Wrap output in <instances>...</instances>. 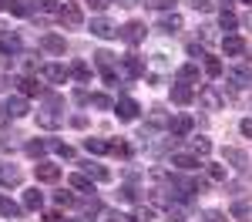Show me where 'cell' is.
<instances>
[{
  "label": "cell",
  "mask_w": 252,
  "mask_h": 222,
  "mask_svg": "<svg viewBox=\"0 0 252 222\" xmlns=\"http://www.w3.org/2000/svg\"><path fill=\"white\" fill-rule=\"evenodd\" d=\"M94 64H97V71H101V78L115 88V84H118V61H115V54H111V51H97Z\"/></svg>",
  "instance_id": "obj_1"
},
{
  "label": "cell",
  "mask_w": 252,
  "mask_h": 222,
  "mask_svg": "<svg viewBox=\"0 0 252 222\" xmlns=\"http://www.w3.org/2000/svg\"><path fill=\"white\" fill-rule=\"evenodd\" d=\"M198 101H202V108H209V111H222L225 108V95L215 88V84H209V88H202V95H198Z\"/></svg>",
  "instance_id": "obj_2"
},
{
  "label": "cell",
  "mask_w": 252,
  "mask_h": 222,
  "mask_svg": "<svg viewBox=\"0 0 252 222\" xmlns=\"http://www.w3.org/2000/svg\"><path fill=\"white\" fill-rule=\"evenodd\" d=\"M91 34L101 37V40H111V37H118V27L108 17H94V20H91Z\"/></svg>",
  "instance_id": "obj_3"
},
{
  "label": "cell",
  "mask_w": 252,
  "mask_h": 222,
  "mask_svg": "<svg viewBox=\"0 0 252 222\" xmlns=\"http://www.w3.org/2000/svg\"><path fill=\"white\" fill-rule=\"evenodd\" d=\"M40 74L51 81V84H64V81L71 78V71L64 64H40Z\"/></svg>",
  "instance_id": "obj_4"
},
{
  "label": "cell",
  "mask_w": 252,
  "mask_h": 222,
  "mask_svg": "<svg viewBox=\"0 0 252 222\" xmlns=\"http://www.w3.org/2000/svg\"><path fill=\"white\" fill-rule=\"evenodd\" d=\"M121 71H125L128 78H145V61L138 58V54H125V58H121Z\"/></svg>",
  "instance_id": "obj_5"
},
{
  "label": "cell",
  "mask_w": 252,
  "mask_h": 222,
  "mask_svg": "<svg viewBox=\"0 0 252 222\" xmlns=\"http://www.w3.org/2000/svg\"><path fill=\"white\" fill-rule=\"evenodd\" d=\"M118 37L125 40V44H138V40H145V24H138V20L125 24V27L118 31Z\"/></svg>",
  "instance_id": "obj_6"
},
{
  "label": "cell",
  "mask_w": 252,
  "mask_h": 222,
  "mask_svg": "<svg viewBox=\"0 0 252 222\" xmlns=\"http://www.w3.org/2000/svg\"><path fill=\"white\" fill-rule=\"evenodd\" d=\"M40 51H47V54H64V51H67V40L61 37V34H44V37H40Z\"/></svg>",
  "instance_id": "obj_7"
},
{
  "label": "cell",
  "mask_w": 252,
  "mask_h": 222,
  "mask_svg": "<svg viewBox=\"0 0 252 222\" xmlns=\"http://www.w3.org/2000/svg\"><path fill=\"white\" fill-rule=\"evenodd\" d=\"M58 17H61V24H67V27H81L84 14H81V7H78V3H64Z\"/></svg>",
  "instance_id": "obj_8"
},
{
  "label": "cell",
  "mask_w": 252,
  "mask_h": 222,
  "mask_svg": "<svg viewBox=\"0 0 252 222\" xmlns=\"http://www.w3.org/2000/svg\"><path fill=\"white\" fill-rule=\"evenodd\" d=\"M138 111H141V108H138V101H131V98H121V101L115 104V115H118L121 121H135Z\"/></svg>",
  "instance_id": "obj_9"
},
{
  "label": "cell",
  "mask_w": 252,
  "mask_h": 222,
  "mask_svg": "<svg viewBox=\"0 0 252 222\" xmlns=\"http://www.w3.org/2000/svg\"><path fill=\"white\" fill-rule=\"evenodd\" d=\"M61 121H64V115H58V108L51 104V108H44V111H37V125L40 128H61Z\"/></svg>",
  "instance_id": "obj_10"
},
{
  "label": "cell",
  "mask_w": 252,
  "mask_h": 222,
  "mask_svg": "<svg viewBox=\"0 0 252 222\" xmlns=\"http://www.w3.org/2000/svg\"><path fill=\"white\" fill-rule=\"evenodd\" d=\"M158 27H161L165 34H178V31H182V14H175V10H165V14L158 17Z\"/></svg>",
  "instance_id": "obj_11"
},
{
  "label": "cell",
  "mask_w": 252,
  "mask_h": 222,
  "mask_svg": "<svg viewBox=\"0 0 252 222\" xmlns=\"http://www.w3.org/2000/svg\"><path fill=\"white\" fill-rule=\"evenodd\" d=\"M192 98H195V88H192V84H185V81L172 84V101H175V104H192Z\"/></svg>",
  "instance_id": "obj_12"
},
{
  "label": "cell",
  "mask_w": 252,
  "mask_h": 222,
  "mask_svg": "<svg viewBox=\"0 0 252 222\" xmlns=\"http://www.w3.org/2000/svg\"><path fill=\"white\" fill-rule=\"evenodd\" d=\"M192 128H195V118H189V115H178V118H172V125H168V131H172L175 138H185Z\"/></svg>",
  "instance_id": "obj_13"
},
{
  "label": "cell",
  "mask_w": 252,
  "mask_h": 222,
  "mask_svg": "<svg viewBox=\"0 0 252 222\" xmlns=\"http://www.w3.org/2000/svg\"><path fill=\"white\" fill-rule=\"evenodd\" d=\"M172 165H178L182 172H195V168H202V165H198V155H192V152H175Z\"/></svg>",
  "instance_id": "obj_14"
},
{
  "label": "cell",
  "mask_w": 252,
  "mask_h": 222,
  "mask_svg": "<svg viewBox=\"0 0 252 222\" xmlns=\"http://www.w3.org/2000/svg\"><path fill=\"white\" fill-rule=\"evenodd\" d=\"M222 159L229 161L232 168H239V172H246V168H249V159H246V152H242V148H225V152H222Z\"/></svg>",
  "instance_id": "obj_15"
},
{
  "label": "cell",
  "mask_w": 252,
  "mask_h": 222,
  "mask_svg": "<svg viewBox=\"0 0 252 222\" xmlns=\"http://www.w3.org/2000/svg\"><path fill=\"white\" fill-rule=\"evenodd\" d=\"M34 175H37L40 182H58L61 179V168H58V165H51V161H37V165H34Z\"/></svg>",
  "instance_id": "obj_16"
},
{
  "label": "cell",
  "mask_w": 252,
  "mask_h": 222,
  "mask_svg": "<svg viewBox=\"0 0 252 222\" xmlns=\"http://www.w3.org/2000/svg\"><path fill=\"white\" fill-rule=\"evenodd\" d=\"M81 168H84L88 179H94V182H108L111 179V172H108L104 165H97V161H81Z\"/></svg>",
  "instance_id": "obj_17"
},
{
  "label": "cell",
  "mask_w": 252,
  "mask_h": 222,
  "mask_svg": "<svg viewBox=\"0 0 252 222\" xmlns=\"http://www.w3.org/2000/svg\"><path fill=\"white\" fill-rule=\"evenodd\" d=\"M0 185H20V168L17 165H7V161H0Z\"/></svg>",
  "instance_id": "obj_18"
},
{
  "label": "cell",
  "mask_w": 252,
  "mask_h": 222,
  "mask_svg": "<svg viewBox=\"0 0 252 222\" xmlns=\"http://www.w3.org/2000/svg\"><path fill=\"white\" fill-rule=\"evenodd\" d=\"M229 84H232V88H249L252 84V71L249 67H232V71H229Z\"/></svg>",
  "instance_id": "obj_19"
},
{
  "label": "cell",
  "mask_w": 252,
  "mask_h": 222,
  "mask_svg": "<svg viewBox=\"0 0 252 222\" xmlns=\"http://www.w3.org/2000/svg\"><path fill=\"white\" fill-rule=\"evenodd\" d=\"M222 47H225V54H232V58L246 54V40L235 37V34H225V37H222Z\"/></svg>",
  "instance_id": "obj_20"
},
{
  "label": "cell",
  "mask_w": 252,
  "mask_h": 222,
  "mask_svg": "<svg viewBox=\"0 0 252 222\" xmlns=\"http://www.w3.org/2000/svg\"><path fill=\"white\" fill-rule=\"evenodd\" d=\"M84 148L91 155H111V141H104V138H84Z\"/></svg>",
  "instance_id": "obj_21"
},
{
  "label": "cell",
  "mask_w": 252,
  "mask_h": 222,
  "mask_svg": "<svg viewBox=\"0 0 252 222\" xmlns=\"http://www.w3.org/2000/svg\"><path fill=\"white\" fill-rule=\"evenodd\" d=\"M0 216H3V219H17V216H20V205L10 199V195H0Z\"/></svg>",
  "instance_id": "obj_22"
},
{
  "label": "cell",
  "mask_w": 252,
  "mask_h": 222,
  "mask_svg": "<svg viewBox=\"0 0 252 222\" xmlns=\"http://www.w3.org/2000/svg\"><path fill=\"white\" fill-rule=\"evenodd\" d=\"M14 84L20 88V95H27V98H31V95H44V84H37L34 78H20V81H14Z\"/></svg>",
  "instance_id": "obj_23"
},
{
  "label": "cell",
  "mask_w": 252,
  "mask_h": 222,
  "mask_svg": "<svg viewBox=\"0 0 252 222\" xmlns=\"http://www.w3.org/2000/svg\"><path fill=\"white\" fill-rule=\"evenodd\" d=\"M20 51V37L17 34H7V37H0V58H7V54H17Z\"/></svg>",
  "instance_id": "obj_24"
},
{
  "label": "cell",
  "mask_w": 252,
  "mask_h": 222,
  "mask_svg": "<svg viewBox=\"0 0 252 222\" xmlns=\"http://www.w3.org/2000/svg\"><path fill=\"white\" fill-rule=\"evenodd\" d=\"M178 81H185V84H195V81H198V64H195V61L182 64V67H178Z\"/></svg>",
  "instance_id": "obj_25"
},
{
  "label": "cell",
  "mask_w": 252,
  "mask_h": 222,
  "mask_svg": "<svg viewBox=\"0 0 252 222\" xmlns=\"http://www.w3.org/2000/svg\"><path fill=\"white\" fill-rule=\"evenodd\" d=\"M10 14H17V17H31L34 14V3L31 0H10V7H7Z\"/></svg>",
  "instance_id": "obj_26"
},
{
  "label": "cell",
  "mask_w": 252,
  "mask_h": 222,
  "mask_svg": "<svg viewBox=\"0 0 252 222\" xmlns=\"http://www.w3.org/2000/svg\"><path fill=\"white\" fill-rule=\"evenodd\" d=\"M205 175H209V182H225L229 179V168L225 165H205Z\"/></svg>",
  "instance_id": "obj_27"
},
{
  "label": "cell",
  "mask_w": 252,
  "mask_h": 222,
  "mask_svg": "<svg viewBox=\"0 0 252 222\" xmlns=\"http://www.w3.org/2000/svg\"><path fill=\"white\" fill-rule=\"evenodd\" d=\"M7 108H10V115H14V118H24V115L31 111L24 98H7Z\"/></svg>",
  "instance_id": "obj_28"
},
{
  "label": "cell",
  "mask_w": 252,
  "mask_h": 222,
  "mask_svg": "<svg viewBox=\"0 0 252 222\" xmlns=\"http://www.w3.org/2000/svg\"><path fill=\"white\" fill-rule=\"evenodd\" d=\"M71 189H78V192H94V185H91V179H88L84 172L71 175Z\"/></svg>",
  "instance_id": "obj_29"
},
{
  "label": "cell",
  "mask_w": 252,
  "mask_h": 222,
  "mask_svg": "<svg viewBox=\"0 0 252 222\" xmlns=\"http://www.w3.org/2000/svg\"><path fill=\"white\" fill-rule=\"evenodd\" d=\"M71 78H78V81H91V67H88L84 61H74V64H71Z\"/></svg>",
  "instance_id": "obj_30"
},
{
  "label": "cell",
  "mask_w": 252,
  "mask_h": 222,
  "mask_svg": "<svg viewBox=\"0 0 252 222\" xmlns=\"http://www.w3.org/2000/svg\"><path fill=\"white\" fill-rule=\"evenodd\" d=\"M88 104H91V108H101V111H115V101L108 98V95H91Z\"/></svg>",
  "instance_id": "obj_31"
},
{
  "label": "cell",
  "mask_w": 252,
  "mask_h": 222,
  "mask_svg": "<svg viewBox=\"0 0 252 222\" xmlns=\"http://www.w3.org/2000/svg\"><path fill=\"white\" fill-rule=\"evenodd\" d=\"M47 148H51V145H47V141H27V145H24V152H27V155H31V159H40V155H44V152H47Z\"/></svg>",
  "instance_id": "obj_32"
},
{
  "label": "cell",
  "mask_w": 252,
  "mask_h": 222,
  "mask_svg": "<svg viewBox=\"0 0 252 222\" xmlns=\"http://www.w3.org/2000/svg\"><path fill=\"white\" fill-rule=\"evenodd\" d=\"M189 145H192V155H209L212 152V141L209 138H192Z\"/></svg>",
  "instance_id": "obj_33"
},
{
  "label": "cell",
  "mask_w": 252,
  "mask_h": 222,
  "mask_svg": "<svg viewBox=\"0 0 252 222\" xmlns=\"http://www.w3.org/2000/svg\"><path fill=\"white\" fill-rule=\"evenodd\" d=\"M219 24H222V31H235L239 27V17H235L232 10H222L219 14Z\"/></svg>",
  "instance_id": "obj_34"
},
{
  "label": "cell",
  "mask_w": 252,
  "mask_h": 222,
  "mask_svg": "<svg viewBox=\"0 0 252 222\" xmlns=\"http://www.w3.org/2000/svg\"><path fill=\"white\" fill-rule=\"evenodd\" d=\"M24 205L27 209H40L44 205V195H40L37 189H31V192H24Z\"/></svg>",
  "instance_id": "obj_35"
},
{
  "label": "cell",
  "mask_w": 252,
  "mask_h": 222,
  "mask_svg": "<svg viewBox=\"0 0 252 222\" xmlns=\"http://www.w3.org/2000/svg\"><path fill=\"white\" fill-rule=\"evenodd\" d=\"M81 212L84 216H94V212H101V202L91 195V199H81Z\"/></svg>",
  "instance_id": "obj_36"
},
{
  "label": "cell",
  "mask_w": 252,
  "mask_h": 222,
  "mask_svg": "<svg viewBox=\"0 0 252 222\" xmlns=\"http://www.w3.org/2000/svg\"><path fill=\"white\" fill-rule=\"evenodd\" d=\"M205 74H209V78H219V74H222V61L219 58H205Z\"/></svg>",
  "instance_id": "obj_37"
},
{
  "label": "cell",
  "mask_w": 252,
  "mask_h": 222,
  "mask_svg": "<svg viewBox=\"0 0 252 222\" xmlns=\"http://www.w3.org/2000/svg\"><path fill=\"white\" fill-rule=\"evenodd\" d=\"M47 145L58 152L61 159H74V148H71V145H64V141H47Z\"/></svg>",
  "instance_id": "obj_38"
},
{
  "label": "cell",
  "mask_w": 252,
  "mask_h": 222,
  "mask_svg": "<svg viewBox=\"0 0 252 222\" xmlns=\"http://www.w3.org/2000/svg\"><path fill=\"white\" fill-rule=\"evenodd\" d=\"M111 155H121V159H128V155H131V145H128V141H111Z\"/></svg>",
  "instance_id": "obj_39"
},
{
  "label": "cell",
  "mask_w": 252,
  "mask_h": 222,
  "mask_svg": "<svg viewBox=\"0 0 252 222\" xmlns=\"http://www.w3.org/2000/svg\"><path fill=\"white\" fill-rule=\"evenodd\" d=\"M108 222H135V216H128L121 209H108Z\"/></svg>",
  "instance_id": "obj_40"
},
{
  "label": "cell",
  "mask_w": 252,
  "mask_h": 222,
  "mask_svg": "<svg viewBox=\"0 0 252 222\" xmlns=\"http://www.w3.org/2000/svg\"><path fill=\"white\" fill-rule=\"evenodd\" d=\"M152 219H155V212H152L148 205H138L135 209V222H152Z\"/></svg>",
  "instance_id": "obj_41"
},
{
  "label": "cell",
  "mask_w": 252,
  "mask_h": 222,
  "mask_svg": "<svg viewBox=\"0 0 252 222\" xmlns=\"http://www.w3.org/2000/svg\"><path fill=\"white\" fill-rule=\"evenodd\" d=\"M34 3H37V10H44V14H54V10L61 14V7L54 3V0H34Z\"/></svg>",
  "instance_id": "obj_42"
},
{
  "label": "cell",
  "mask_w": 252,
  "mask_h": 222,
  "mask_svg": "<svg viewBox=\"0 0 252 222\" xmlns=\"http://www.w3.org/2000/svg\"><path fill=\"white\" fill-rule=\"evenodd\" d=\"M148 7H155V10H175V0H145Z\"/></svg>",
  "instance_id": "obj_43"
},
{
  "label": "cell",
  "mask_w": 252,
  "mask_h": 222,
  "mask_svg": "<svg viewBox=\"0 0 252 222\" xmlns=\"http://www.w3.org/2000/svg\"><path fill=\"white\" fill-rule=\"evenodd\" d=\"M202 219H205V222H225V216H222L219 209H205V212H202Z\"/></svg>",
  "instance_id": "obj_44"
},
{
  "label": "cell",
  "mask_w": 252,
  "mask_h": 222,
  "mask_svg": "<svg viewBox=\"0 0 252 222\" xmlns=\"http://www.w3.org/2000/svg\"><path fill=\"white\" fill-rule=\"evenodd\" d=\"M118 192H121V199H125V202H135V199H138V192L131 189V185H121Z\"/></svg>",
  "instance_id": "obj_45"
},
{
  "label": "cell",
  "mask_w": 252,
  "mask_h": 222,
  "mask_svg": "<svg viewBox=\"0 0 252 222\" xmlns=\"http://www.w3.org/2000/svg\"><path fill=\"white\" fill-rule=\"evenodd\" d=\"M54 202H58V205H74V195H71V192H58Z\"/></svg>",
  "instance_id": "obj_46"
},
{
  "label": "cell",
  "mask_w": 252,
  "mask_h": 222,
  "mask_svg": "<svg viewBox=\"0 0 252 222\" xmlns=\"http://www.w3.org/2000/svg\"><path fill=\"white\" fill-rule=\"evenodd\" d=\"M10 118H14V115H10L7 101H0V125H10Z\"/></svg>",
  "instance_id": "obj_47"
},
{
  "label": "cell",
  "mask_w": 252,
  "mask_h": 222,
  "mask_svg": "<svg viewBox=\"0 0 252 222\" xmlns=\"http://www.w3.org/2000/svg\"><path fill=\"white\" fill-rule=\"evenodd\" d=\"M0 152H14V135H0Z\"/></svg>",
  "instance_id": "obj_48"
},
{
  "label": "cell",
  "mask_w": 252,
  "mask_h": 222,
  "mask_svg": "<svg viewBox=\"0 0 252 222\" xmlns=\"http://www.w3.org/2000/svg\"><path fill=\"white\" fill-rule=\"evenodd\" d=\"M192 7H195V10H202V14H209V10H212V3H209V0H192Z\"/></svg>",
  "instance_id": "obj_49"
},
{
  "label": "cell",
  "mask_w": 252,
  "mask_h": 222,
  "mask_svg": "<svg viewBox=\"0 0 252 222\" xmlns=\"http://www.w3.org/2000/svg\"><path fill=\"white\" fill-rule=\"evenodd\" d=\"M44 222H71V219H64L61 212H44Z\"/></svg>",
  "instance_id": "obj_50"
},
{
  "label": "cell",
  "mask_w": 252,
  "mask_h": 222,
  "mask_svg": "<svg viewBox=\"0 0 252 222\" xmlns=\"http://www.w3.org/2000/svg\"><path fill=\"white\" fill-rule=\"evenodd\" d=\"M202 40L212 44V40H215V27H202Z\"/></svg>",
  "instance_id": "obj_51"
},
{
  "label": "cell",
  "mask_w": 252,
  "mask_h": 222,
  "mask_svg": "<svg viewBox=\"0 0 252 222\" xmlns=\"http://www.w3.org/2000/svg\"><path fill=\"white\" fill-rule=\"evenodd\" d=\"M239 128H242V135H246V138H252V118H242Z\"/></svg>",
  "instance_id": "obj_52"
},
{
  "label": "cell",
  "mask_w": 252,
  "mask_h": 222,
  "mask_svg": "<svg viewBox=\"0 0 252 222\" xmlns=\"http://www.w3.org/2000/svg\"><path fill=\"white\" fill-rule=\"evenodd\" d=\"M189 54H192V58H209V54H205L198 44H189Z\"/></svg>",
  "instance_id": "obj_53"
},
{
  "label": "cell",
  "mask_w": 252,
  "mask_h": 222,
  "mask_svg": "<svg viewBox=\"0 0 252 222\" xmlns=\"http://www.w3.org/2000/svg\"><path fill=\"white\" fill-rule=\"evenodd\" d=\"M88 3H91L94 10H104V7H111V0H88Z\"/></svg>",
  "instance_id": "obj_54"
},
{
  "label": "cell",
  "mask_w": 252,
  "mask_h": 222,
  "mask_svg": "<svg viewBox=\"0 0 252 222\" xmlns=\"http://www.w3.org/2000/svg\"><path fill=\"white\" fill-rule=\"evenodd\" d=\"M71 125H74V128H84V125H88V118H84V115H74V118H71Z\"/></svg>",
  "instance_id": "obj_55"
},
{
  "label": "cell",
  "mask_w": 252,
  "mask_h": 222,
  "mask_svg": "<svg viewBox=\"0 0 252 222\" xmlns=\"http://www.w3.org/2000/svg\"><path fill=\"white\" fill-rule=\"evenodd\" d=\"M115 3H118V7H135L138 0H115Z\"/></svg>",
  "instance_id": "obj_56"
},
{
  "label": "cell",
  "mask_w": 252,
  "mask_h": 222,
  "mask_svg": "<svg viewBox=\"0 0 252 222\" xmlns=\"http://www.w3.org/2000/svg\"><path fill=\"white\" fill-rule=\"evenodd\" d=\"M7 34H10V27H7V24L0 20V37H7Z\"/></svg>",
  "instance_id": "obj_57"
},
{
  "label": "cell",
  "mask_w": 252,
  "mask_h": 222,
  "mask_svg": "<svg viewBox=\"0 0 252 222\" xmlns=\"http://www.w3.org/2000/svg\"><path fill=\"white\" fill-rule=\"evenodd\" d=\"M7 7H10V0H0V10H7Z\"/></svg>",
  "instance_id": "obj_58"
},
{
  "label": "cell",
  "mask_w": 252,
  "mask_h": 222,
  "mask_svg": "<svg viewBox=\"0 0 252 222\" xmlns=\"http://www.w3.org/2000/svg\"><path fill=\"white\" fill-rule=\"evenodd\" d=\"M246 27H249V31H252V10H249V17H246Z\"/></svg>",
  "instance_id": "obj_59"
},
{
  "label": "cell",
  "mask_w": 252,
  "mask_h": 222,
  "mask_svg": "<svg viewBox=\"0 0 252 222\" xmlns=\"http://www.w3.org/2000/svg\"><path fill=\"white\" fill-rule=\"evenodd\" d=\"M222 3H225V10H229V3H232V0H222Z\"/></svg>",
  "instance_id": "obj_60"
},
{
  "label": "cell",
  "mask_w": 252,
  "mask_h": 222,
  "mask_svg": "<svg viewBox=\"0 0 252 222\" xmlns=\"http://www.w3.org/2000/svg\"><path fill=\"white\" fill-rule=\"evenodd\" d=\"M246 3H249V7H252V0H246Z\"/></svg>",
  "instance_id": "obj_61"
},
{
  "label": "cell",
  "mask_w": 252,
  "mask_h": 222,
  "mask_svg": "<svg viewBox=\"0 0 252 222\" xmlns=\"http://www.w3.org/2000/svg\"><path fill=\"white\" fill-rule=\"evenodd\" d=\"M81 222H88V219H81Z\"/></svg>",
  "instance_id": "obj_62"
}]
</instances>
